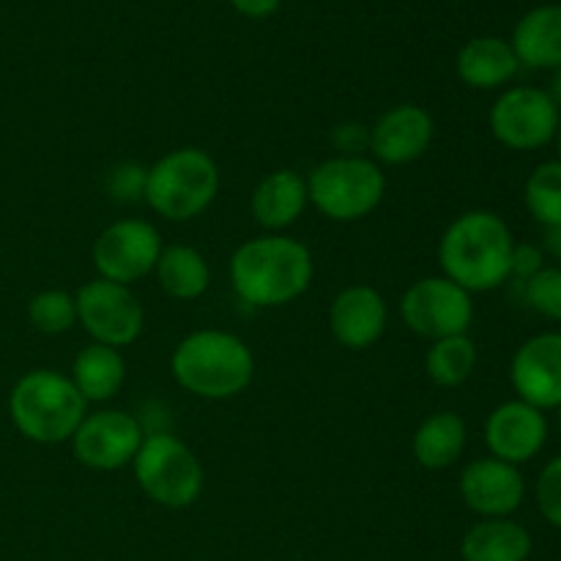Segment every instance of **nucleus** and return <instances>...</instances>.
Instances as JSON below:
<instances>
[{
  "label": "nucleus",
  "instance_id": "nucleus-16",
  "mask_svg": "<svg viewBox=\"0 0 561 561\" xmlns=\"http://www.w3.org/2000/svg\"><path fill=\"white\" fill-rule=\"evenodd\" d=\"M548 444V416L546 411L524 403V400H507L496 405L485 420V447L491 458L504 463L524 466L542 453Z\"/></svg>",
  "mask_w": 561,
  "mask_h": 561
},
{
  "label": "nucleus",
  "instance_id": "nucleus-33",
  "mask_svg": "<svg viewBox=\"0 0 561 561\" xmlns=\"http://www.w3.org/2000/svg\"><path fill=\"white\" fill-rule=\"evenodd\" d=\"M228 3L250 20H266L283 5V0H228Z\"/></svg>",
  "mask_w": 561,
  "mask_h": 561
},
{
  "label": "nucleus",
  "instance_id": "nucleus-11",
  "mask_svg": "<svg viewBox=\"0 0 561 561\" xmlns=\"http://www.w3.org/2000/svg\"><path fill=\"white\" fill-rule=\"evenodd\" d=\"M162 250V236L148 219L126 217L107 225L96 236L91 255L99 277L118 285H131L153 274Z\"/></svg>",
  "mask_w": 561,
  "mask_h": 561
},
{
  "label": "nucleus",
  "instance_id": "nucleus-21",
  "mask_svg": "<svg viewBox=\"0 0 561 561\" xmlns=\"http://www.w3.org/2000/svg\"><path fill=\"white\" fill-rule=\"evenodd\" d=\"M529 529L513 518H480L460 540L463 561H529Z\"/></svg>",
  "mask_w": 561,
  "mask_h": 561
},
{
  "label": "nucleus",
  "instance_id": "nucleus-9",
  "mask_svg": "<svg viewBox=\"0 0 561 561\" xmlns=\"http://www.w3.org/2000/svg\"><path fill=\"white\" fill-rule=\"evenodd\" d=\"M561 110L542 88L515 85L499 93L488 113L491 135L510 151H537L557 140Z\"/></svg>",
  "mask_w": 561,
  "mask_h": 561
},
{
  "label": "nucleus",
  "instance_id": "nucleus-20",
  "mask_svg": "<svg viewBox=\"0 0 561 561\" xmlns=\"http://www.w3.org/2000/svg\"><path fill=\"white\" fill-rule=\"evenodd\" d=\"M518 64L526 69H551L561 66V3H546L526 11L515 25L513 38Z\"/></svg>",
  "mask_w": 561,
  "mask_h": 561
},
{
  "label": "nucleus",
  "instance_id": "nucleus-31",
  "mask_svg": "<svg viewBox=\"0 0 561 561\" xmlns=\"http://www.w3.org/2000/svg\"><path fill=\"white\" fill-rule=\"evenodd\" d=\"M540 268H546V252L540 247L531 244H515L513 250V277H518L520 283L535 277Z\"/></svg>",
  "mask_w": 561,
  "mask_h": 561
},
{
  "label": "nucleus",
  "instance_id": "nucleus-34",
  "mask_svg": "<svg viewBox=\"0 0 561 561\" xmlns=\"http://www.w3.org/2000/svg\"><path fill=\"white\" fill-rule=\"evenodd\" d=\"M546 252L553 257V261H557V266L561 268V225L546 230Z\"/></svg>",
  "mask_w": 561,
  "mask_h": 561
},
{
  "label": "nucleus",
  "instance_id": "nucleus-22",
  "mask_svg": "<svg viewBox=\"0 0 561 561\" xmlns=\"http://www.w3.org/2000/svg\"><path fill=\"white\" fill-rule=\"evenodd\" d=\"M469 442L466 420L455 411H436L425 416L411 436V453L422 469L444 471L455 466Z\"/></svg>",
  "mask_w": 561,
  "mask_h": 561
},
{
  "label": "nucleus",
  "instance_id": "nucleus-26",
  "mask_svg": "<svg viewBox=\"0 0 561 561\" xmlns=\"http://www.w3.org/2000/svg\"><path fill=\"white\" fill-rule=\"evenodd\" d=\"M524 203L526 211L531 214L537 225L542 228H557L561 225V162L551 159L531 170V175L524 184Z\"/></svg>",
  "mask_w": 561,
  "mask_h": 561
},
{
  "label": "nucleus",
  "instance_id": "nucleus-36",
  "mask_svg": "<svg viewBox=\"0 0 561 561\" xmlns=\"http://www.w3.org/2000/svg\"><path fill=\"white\" fill-rule=\"evenodd\" d=\"M553 142H557V148H559V162H561V124H559V131H557V140H553Z\"/></svg>",
  "mask_w": 561,
  "mask_h": 561
},
{
  "label": "nucleus",
  "instance_id": "nucleus-3",
  "mask_svg": "<svg viewBox=\"0 0 561 561\" xmlns=\"http://www.w3.org/2000/svg\"><path fill=\"white\" fill-rule=\"evenodd\" d=\"M170 373L192 398L219 403L250 387L255 378V356L239 334L197 329L173 348Z\"/></svg>",
  "mask_w": 561,
  "mask_h": 561
},
{
  "label": "nucleus",
  "instance_id": "nucleus-35",
  "mask_svg": "<svg viewBox=\"0 0 561 561\" xmlns=\"http://www.w3.org/2000/svg\"><path fill=\"white\" fill-rule=\"evenodd\" d=\"M548 93H551V99L559 104V110H561V66L557 71H553L551 88H548Z\"/></svg>",
  "mask_w": 561,
  "mask_h": 561
},
{
  "label": "nucleus",
  "instance_id": "nucleus-2",
  "mask_svg": "<svg viewBox=\"0 0 561 561\" xmlns=\"http://www.w3.org/2000/svg\"><path fill=\"white\" fill-rule=\"evenodd\" d=\"M515 236L504 217L474 208L447 225L438 241L444 277L474 294L496 290L513 277Z\"/></svg>",
  "mask_w": 561,
  "mask_h": 561
},
{
  "label": "nucleus",
  "instance_id": "nucleus-30",
  "mask_svg": "<svg viewBox=\"0 0 561 561\" xmlns=\"http://www.w3.org/2000/svg\"><path fill=\"white\" fill-rule=\"evenodd\" d=\"M535 499L542 518L561 531V455L542 466L535 485Z\"/></svg>",
  "mask_w": 561,
  "mask_h": 561
},
{
  "label": "nucleus",
  "instance_id": "nucleus-4",
  "mask_svg": "<svg viewBox=\"0 0 561 561\" xmlns=\"http://www.w3.org/2000/svg\"><path fill=\"white\" fill-rule=\"evenodd\" d=\"M88 403L69 376L49 367L25 373L9 392V416L22 438L44 447L71 442Z\"/></svg>",
  "mask_w": 561,
  "mask_h": 561
},
{
  "label": "nucleus",
  "instance_id": "nucleus-15",
  "mask_svg": "<svg viewBox=\"0 0 561 561\" xmlns=\"http://www.w3.org/2000/svg\"><path fill=\"white\" fill-rule=\"evenodd\" d=\"M460 499L480 518H513L526 499V480L520 466L499 458H477L460 471Z\"/></svg>",
  "mask_w": 561,
  "mask_h": 561
},
{
  "label": "nucleus",
  "instance_id": "nucleus-6",
  "mask_svg": "<svg viewBox=\"0 0 561 561\" xmlns=\"http://www.w3.org/2000/svg\"><path fill=\"white\" fill-rule=\"evenodd\" d=\"M310 206L332 222H359L370 217L387 195V173L365 153H337L305 175Z\"/></svg>",
  "mask_w": 561,
  "mask_h": 561
},
{
  "label": "nucleus",
  "instance_id": "nucleus-28",
  "mask_svg": "<svg viewBox=\"0 0 561 561\" xmlns=\"http://www.w3.org/2000/svg\"><path fill=\"white\" fill-rule=\"evenodd\" d=\"M524 299L537 316L561 323V268L546 266L524 283Z\"/></svg>",
  "mask_w": 561,
  "mask_h": 561
},
{
  "label": "nucleus",
  "instance_id": "nucleus-14",
  "mask_svg": "<svg viewBox=\"0 0 561 561\" xmlns=\"http://www.w3.org/2000/svg\"><path fill=\"white\" fill-rule=\"evenodd\" d=\"M510 383L524 403L561 409V332H540L520 343L510 362Z\"/></svg>",
  "mask_w": 561,
  "mask_h": 561
},
{
  "label": "nucleus",
  "instance_id": "nucleus-7",
  "mask_svg": "<svg viewBox=\"0 0 561 561\" xmlns=\"http://www.w3.org/2000/svg\"><path fill=\"white\" fill-rule=\"evenodd\" d=\"M131 471L140 491L164 510H186L201 499L203 463L186 442L170 433H146Z\"/></svg>",
  "mask_w": 561,
  "mask_h": 561
},
{
  "label": "nucleus",
  "instance_id": "nucleus-1",
  "mask_svg": "<svg viewBox=\"0 0 561 561\" xmlns=\"http://www.w3.org/2000/svg\"><path fill=\"white\" fill-rule=\"evenodd\" d=\"M230 285L244 305L274 310L294 305L316 277L312 252L285 233H263L236 247L230 257Z\"/></svg>",
  "mask_w": 561,
  "mask_h": 561
},
{
  "label": "nucleus",
  "instance_id": "nucleus-24",
  "mask_svg": "<svg viewBox=\"0 0 561 561\" xmlns=\"http://www.w3.org/2000/svg\"><path fill=\"white\" fill-rule=\"evenodd\" d=\"M153 274H157L159 288L175 301L201 299L211 285V266L206 255L190 244L164 247Z\"/></svg>",
  "mask_w": 561,
  "mask_h": 561
},
{
  "label": "nucleus",
  "instance_id": "nucleus-8",
  "mask_svg": "<svg viewBox=\"0 0 561 561\" xmlns=\"http://www.w3.org/2000/svg\"><path fill=\"white\" fill-rule=\"evenodd\" d=\"M400 318L414 334L425 340H444L469 334L474 323V299L466 288L444 274L420 277L400 296Z\"/></svg>",
  "mask_w": 561,
  "mask_h": 561
},
{
  "label": "nucleus",
  "instance_id": "nucleus-13",
  "mask_svg": "<svg viewBox=\"0 0 561 561\" xmlns=\"http://www.w3.org/2000/svg\"><path fill=\"white\" fill-rule=\"evenodd\" d=\"M436 137V121L420 104H394L367 129V151L378 164L400 168L427 153Z\"/></svg>",
  "mask_w": 561,
  "mask_h": 561
},
{
  "label": "nucleus",
  "instance_id": "nucleus-5",
  "mask_svg": "<svg viewBox=\"0 0 561 561\" xmlns=\"http://www.w3.org/2000/svg\"><path fill=\"white\" fill-rule=\"evenodd\" d=\"M219 195V168L203 148L184 146L168 151L148 168L146 195L157 217L168 222H192L211 208Z\"/></svg>",
  "mask_w": 561,
  "mask_h": 561
},
{
  "label": "nucleus",
  "instance_id": "nucleus-23",
  "mask_svg": "<svg viewBox=\"0 0 561 561\" xmlns=\"http://www.w3.org/2000/svg\"><path fill=\"white\" fill-rule=\"evenodd\" d=\"M69 378L85 403H110L126 383V359L118 348L91 343L77 351Z\"/></svg>",
  "mask_w": 561,
  "mask_h": 561
},
{
  "label": "nucleus",
  "instance_id": "nucleus-18",
  "mask_svg": "<svg viewBox=\"0 0 561 561\" xmlns=\"http://www.w3.org/2000/svg\"><path fill=\"white\" fill-rule=\"evenodd\" d=\"M307 206H310L307 179L290 168H279L263 175L250 197L252 219L266 233H283V230H288L290 225L299 222Z\"/></svg>",
  "mask_w": 561,
  "mask_h": 561
},
{
  "label": "nucleus",
  "instance_id": "nucleus-32",
  "mask_svg": "<svg viewBox=\"0 0 561 561\" xmlns=\"http://www.w3.org/2000/svg\"><path fill=\"white\" fill-rule=\"evenodd\" d=\"M334 146L345 157H354V153L367 151V129L359 124H343L334 129Z\"/></svg>",
  "mask_w": 561,
  "mask_h": 561
},
{
  "label": "nucleus",
  "instance_id": "nucleus-12",
  "mask_svg": "<svg viewBox=\"0 0 561 561\" xmlns=\"http://www.w3.org/2000/svg\"><path fill=\"white\" fill-rule=\"evenodd\" d=\"M146 431L140 420L121 409H99L85 414L71 436V455L91 471H121L131 466Z\"/></svg>",
  "mask_w": 561,
  "mask_h": 561
},
{
  "label": "nucleus",
  "instance_id": "nucleus-29",
  "mask_svg": "<svg viewBox=\"0 0 561 561\" xmlns=\"http://www.w3.org/2000/svg\"><path fill=\"white\" fill-rule=\"evenodd\" d=\"M148 168L140 162H118L110 168L107 179H104V190L113 201L118 203H137L146 195Z\"/></svg>",
  "mask_w": 561,
  "mask_h": 561
},
{
  "label": "nucleus",
  "instance_id": "nucleus-27",
  "mask_svg": "<svg viewBox=\"0 0 561 561\" xmlns=\"http://www.w3.org/2000/svg\"><path fill=\"white\" fill-rule=\"evenodd\" d=\"M27 321L42 334H66L77 327V299L75 294L60 288L38 290L27 301Z\"/></svg>",
  "mask_w": 561,
  "mask_h": 561
},
{
  "label": "nucleus",
  "instance_id": "nucleus-10",
  "mask_svg": "<svg viewBox=\"0 0 561 561\" xmlns=\"http://www.w3.org/2000/svg\"><path fill=\"white\" fill-rule=\"evenodd\" d=\"M75 299L77 327L85 329L93 343L121 351L140 340L146 329V310L129 285L96 277L82 285Z\"/></svg>",
  "mask_w": 561,
  "mask_h": 561
},
{
  "label": "nucleus",
  "instance_id": "nucleus-25",
  "mask_svg": "<svg viewBox=\"0 0 561 561\" xmlns=\"http://www.w3.org/2000/svg\"><path fill=\"white\" fill-rule=\"evenodd\" d=\"M477 343L469 334H455V337L433 340L425 354V373L436 387L455 389L463 387L477 370Z\"/></svg>",
  "mask_w": 561,
  "mask_h": 561
},
{
  "label": "nucleus",
  "instance_id": "nucleus-37",
  "mask_svg": "<svg viewBox=\"0 0 561 561\" xmlns=\"http://www.w3.org/2000/svg\"><path fill=\"white\" fill-rule=\"evenodd\" d=\"M559 411V427H561V409H557Z\"/></svg>",
  "mask_w": 561,
  "mask_h": 561
},
{
  "label": "nucleus",
  "instance_id": "nucleus-19",
  "mask_svg": "<svg viewBox=\"0 0 561 561\" xmlns=\"http://www.w3.org/2000/svg\"><path fill=\"white\" fill-rule=\"evenodd\" d=\"M455 71L463 85L474 88V91H499L515 80L520 64L507 38L477 36L460 47L458 58H455Z\"/></svg>",
  "mask_w": 561,
  "mask_h": 561
},
{
  "label": "nucleus",
  "instance_id": "nucleus-17",
  "mask_svg": "<svg viewBox=\"0 0 561 561\" xmlns=\"http://www.w3.org/2000/svg\"><path fill=\"white\" fill-rule=\"evenodd\" d=\"M389 307L373 285H348L329 305L332 337L348 351H367L387 334Z\"/></svg>",
  "mask_w": 561,
  "mask_h": 561
}]
</instances>
